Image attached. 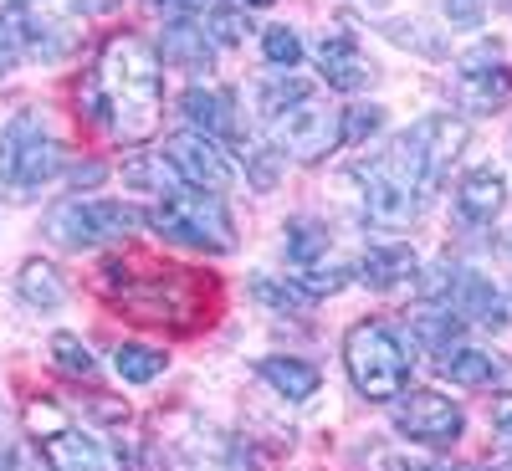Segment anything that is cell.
Returning <instances> with one entry per match:
<instances>
[{
    "label": "cell",
    "mask_w": 512,
    "mask_h": 471,
    "mask_svg": "<svg viewBox=\"0 0 512 471\" xmlns=\"http://www.w3.org/2000/svg\"><path fill=\"white\" fill-rule=\"evenodd\" d=\"M446 11H451V21H461V26H472V21L482 16V0H446Z\"/></svg>",
    "instance_id": "d6a6232c"
},
{
    "label": "cell",
    "mask_w": 512,
    "mask_h": 471,
    "mask_svg": "<svg viewBox=\"0 0 512 471\" xmlns=\"http://www.w3.org/2000/svg\"><path fill=\"white\" fill-rule=\"evenodd\" d=\"M384 123V108H349L344 118H338V134H344V144H364L369 134H374V128Z\"/></svg>",
    "instance_id": "f546056e"
},
{
    "label": "cell",
    "mask_w": 512,
    "mask_h": 471,
    "mask_svg": "<svg viewBox=\"0 0 512 471\" xmlns=\"http://www.w3.org/2000/svg\"><path fill=\"white\" fill-rule=\"evenodd\" d=\"M221 6H236V11H262V6H272V0H221Z\"/></svg>",
    "instance_id": "e575fe53"
},
{
    "label": "cell",
    "mask_w": 512,
    "mask_h": 471,
    "mask_svg": "<svg viewBox=\"0 0 512 471\" xmlns=\"http://www.w3.org/2000/svg\"><path fill=\"white\" fill-rule=\"evenodd\" d=\"M200 26H205V36H210V41H221V47H231V41H241V36L251 31V26H246V11L221 6V0L205 11V21H200Z\"/></svg>",
    "instance_id": "83f0119b"
},
{
    "label": "cell",
    "mask_w": 512,
    "mask_h": 471,
    "mask_svg": "<svg viewBox=\"0 0 512 471\" xmlns=\"http://www.w3.org/2000/svg\"><path fill=\"white\" fill-rule=\"evenodd\" d=\"M159 57L175 62V67H190V72H210V36L200 21H169L164 26V41H159Z\"/></svg>",
    "instance_id": "e0dca14e"
},
{
    "label": "cell",
    "mask_w": 512,
    "mask_h": 471,
    "mask_svg": "<svg viewBox=\"0 0 512 471\" xmlns=\"http://www.w3.org/2000/svg\"><path fill=\"white\" fill-rule=\"evenodd\" d=\"M390 405H395L400 436H410L420 446H451L461 436V425H466L461 420V405L446 400V395H436V390H410V395H400Z\"/></svg>",
    "instance_id": "30bf717a"
},
{
    "label": "cell",
    "mask_w": 512,
    "mask_h": 471,
    "mask_svg": "<svg viewBox=\"0 0 512 471\" xmlns=\"http://www.w3.org/2000/svg\"><path fill=\"white\" fill-rule=\"evenodd\" d=\"M164 364H169V359H164L159 349H144V344H118V354H113V369H118V379H128V384L159 379Z\"/></svg>",
    "instance_id": "cb8c5ba5"
},
{
    "label": "cell",
    "mask_w": 512,
    "mask_h": 471,
    "mask_svg": "<svg viewBox=\"0 0 512 471\" xmlns=\"http://www.w3.org/2000/svg\"><path fill=\"white\" fill-rule=\"evenodd\" d=\"M262 113H267V134L282 154L292 159H323L333 154L338 144H344V134H338V108H328L308 82H297V77H282L272 82V88H262Z\"/></svg>",
    "instance_id": "3957f363"
},
{
    "label": "cell",
    "mask_w": 512,
    "mask_h": 471,
    "mask_svg": "<svg viewBox=\"0 0 512 471\" xmlns=\"http://www.w3.org/2000/svg\"><path fill=\"white\" fill-rule=\"evenodd\" d=\"M502 200H507V185H502L497 169H472L456 190V216L472 221V226H487V221H497Z\"/></svg>",
    "instance_id": "2e32d148"
},
{
    "label": "cell",
    "mask_w": 512,
    "mask_h": 471,
    "mask_svg": "<svg viewBox=\"0 0 512 471\" xmlns=\"http://www.w3.org/2000/svg\"><path fill=\"white\" fill-rule=\"evenodd\" d=\"M456 333H461V318H451V313H420L415 318V344L431 349L436 359L446 349H456Z\"/></svg>",
    "instance_id": "484cf974"
},
{
    "label": "cell",
    "mask_w": 512,
    "mask_h": 471,
    "mask_svg": "<svg viewBox=\"0 0 512 471\" xmlns=\"http://www.w3.org/2000/svg\"><path fill=\"white\" fill-rule=\"evenodd\" d=\"M512 98V67L502 62V52L492 41L472 47L461 62H456V103L461 113H492Z\"/></svg>",
    "instance_id": "ba28073f"
},
{
    "label": "cell",
    "mask_w": 512,
    "mask_h": 471,
    "mask_svg": "<svg viewBox=\"0 0 512 471\" xmlns=\"http://www.w3.org/2000/svg\"><path fill=\"white\" fill-rule=\"evenodd\" d=\"M180 108H185V118L200 128V134H210V139H241V123H236V98L231 93H221V88H185V98H180Z\"/></svg>",
    "instance_id": "5bb4252c"
},
{
    "label": "cell",
    "mask_w": 512,
    "mask_h": 471,
    "mask_svg": "<svg viewBox=\"0 0 512 471\" xmlns=\"http://www.w3.org/2000/svg\"><path fill=\"white\" fill-rule=\"evenodd\" d=\"M441 374L456 379V384H472V390H482V384L507 379V359L492 354V349H446V354H441Z\"/></svg>",
    "instance_id": "ac0fdd59"
},
{
    "label": "cell",
    "mask_w": 512,
    "mask_h": 471,
    "mask_svg": "<svg viewBox=\"0 0 512 471\" xmlns=\"http://www.w3.org/2000/svg\"><path fill=\"white\" fill-rule=\"evenodd\" d=\"M262 52H267V62L272 67H297L303 62V41H297V31H287V26H267L262 31Z\"/></svg>",
    "instance_id": "f1b7e54d"
},
{
    "label": "cell",
    "mask_w": 512,
    "mask_h": 471,
    "mask_svg": "<svg viewBox=\"0 0 512 471\" xmlns=\"http://www.w3.org/2000/svg\"><path fill=\"white\" fill-rule=\"evenodd\" d=\"M123 185L154 190L159 200H164V195H180V190H190V185H185V175H180V169L169 164L164 154H139V159H128V164H123Z\"/></svg>",
    "instance_id": "ffe728a7"
},
{
    "label": "cell",
    "mask_w": 512,
    "mask_h": 471,
    "mask_svg": "<svg viewBox=\"0 0 512 471\" xmlns=\"http://www.w3.org/2000/svg\"><path fill=\"white\" fill-rule=\"evenodd\" d=\"M497 471H512V456H507V461H502V466H497Z\"/></svg>",
    "instance_id": "74e56055"
},
{
    "label": "cell",
    "mask_w": 512,
    "mask_h": 471,
    "mask_svg": "<svg viewBox=\"0 0 512 471\" xmlns=\"http://www.w3.org/2000/svg\"><path fill=\"white\" fill-rule=\"evenodd\" d=\"M88 113L108 128L118 144H144L154 139L159 113H164V72H159V52L144 36L118 31L103 41L98 67L82 88Z\"/></svg>",
    "instance_id": "7a4b0ae2"
},
{
    "label": "cell",
    "mask_w": 512,
    "mask_h": 471,
    "mask_svg": "<svg viewBox=\"0 0 512 471\" xmlns=\"http://www.w3.org/2000/svg\"><path fill=\"white\" fill-rule=\"evenodd\" d=\"M164 159L185 175L190 190H205V195H216V190H231L236 185V164L226 159V149L200 134V128H185V134H175L164 144Z\"/></svg>",
    "instance_id": "9c48e42d"
},
{
    "label": "cell",
    "mask_w": 512,
    "mask_h": 471,
    "mask_svg": "<svg viewBox=\"0 0 512 471\" xmlns=\"http://www.w3.org/2000/svg\"><path fill=\"white\" fill-rule=\"evenodd\" d=\"M154 11H164V16H175V21H185V16H195L200 11V0H149Z\"/></svg>",
    "instance_id": "1f68e13d"
},
{
    "label": "cell",
    "mask_w": 512,
    "mask_h": 471,
    "mask_svg": "<svg viewBox=\"0 0 512 471\" xmlns=\"http://www.w3.org/2000/svg\"><path fill=\"white\" fill-rule=\"evenodd\" d=\"M108 6H118V0H77V11H108Z\"/></svg>",
    "instance_id": "d590c367"
},
{
    "label": "cell",
    "mask_w": 512,
    "mask_h": 471,
    "mask_svg": "<svg viewBox=\"0 0 512 471\" xmlns=\"http://www.w3.org/2000/svg\"><path fill=\"white\" fill-rule=\"evenodd\" d=\"M62 169V144L36 108L16 113L0 128V190L11 200H31Z\"/></svg>",
    "instance_id": "277c9868"
},
{
    "label": "cell",
    "mask_w": 512,
    "mask_h": 471,
    "mask_svg": "<svg viewBox=\"0 0 512 471\" xmlns=\"http://www.w3.org/2000/svg\"><path fill=\"white\" fill-rule=\"evenodd\" d=\"M466 139V128L446 113L420 118L415 128H405L400 139H390V149L374 154L369 164H359V185H364V216L384 231H400L410 221H420V210L431 205V190L441 185L446 164L456 159Z\"/></svg>",
    "instance_id": "6da1fadb"
},
{
    "label": "cell",
    "mask_w": 512,
    "mask_h": 471,
    "mask_svg": "<svg viewBox=\"0 0 512 471\" xmlns=\"http://www.w3.org/2000/svg\"><path fill=\"white\" fill-rule=\"evenodd\" d=\"M103 180V164H82V169H72V185L82 190V185H98Z\"/></svg>",
    "instance_id": "836d02e7"
},
{
    "label": "cell",
    "mask_w": 512,
    "mask_h": 471,
    "mask_svg": "<svg viewBox=\"0 0 512 471\" xmlns=\"http://www.w3.org/2000/svg\"><path fill=\"white\" fill-rule=\"evenodd\" d=\"M144 226V216L123 200H62L47 210V241H57L62 251H88V246H113L123 236H134Z\"/></svg>",
    "instance_id": "52a82bcc"
},
{
    "label": "cell",
    "mask_w": 512,
    "mask_h": 471,
    "mask_svg": "<svg viewBox=\"0 0 512 471\" xmlns=\"http://www.w3.org/2000/svg\"><path fill=\"white\" fill-rule=\"evenodd\" d=\"M318 67H323V82L338 93H359L374 82V62L359 52V41L349 31H328L318 41Z\"/></svg>",
    "instance_id": "7c38bea8"
},
{
    "label": "cell",
    "mask_w": 512,
    "mask_h": 471,
    "mask_svg": "<svg viewBox=\"0 0 512 471\" xmlns=\"http://www.w3.org/2000/svg\"><path fill=\"white\" fill-rule=\"evenodd\" d=\"M492 431H497L502 441H512V395H497V400H492Z\"/></svg>",
    "instance_id": "4dcf8cb0"
},
{
    "label": "cell",
    "mask_w": 512,
    "mask_h": 471,
    "mask_svg": "<svg viewBox=\"0 0 512 471\" xmlns=\"http://www.w3.org/2000/svg\"><path fill=\"white\" fill-rule=\"evenodd\" d=\"M31 47V11L26 6H6L0 11V77H6Z\"/></svg>",
    "instance_id": "7402d4cb"
},
{
    "label": "cell",
    "mask_w": 512,
    "mask_h": 471,
    "mask_svg": "<svg viewBox=\"0 0 512 471\" xmlns=\"http://www.w3.org/2000/svg\"><path fill=\"white\" fill-rule=\"evenodd\" d=\"M441 292H446V303H451L456 318H472V323H487V328L507 323L502 297H497V287L482 272H451V282H441Z\"/></svg>",
    "instance_id": "4fadbf2b"
},
{
    "label": "cell",
    "mask_w": 512,
    "mask_h": 471,
    "mask_svg": "<svg viewBox=\"0 0 512 471\" xmlns=\"http://www.w3.org/2000/svg\"><path fill=\"white\" fill-rule=\"evenodd\" d=\"M446 471H477V466H446Z\"/></svg>",
    "instance_id": "8d00e7d4"
},
{
    "label": "cell",
    "mask_w": 512,
    "mask_h": 471,
    "mask_svg": "<svg viewBox=\"0 0 512 471\" xmlns=\"http://www.w3.org/2000/svg\"><path fill=\"white\" fill-rule=\"evenodd\" d=\"M344 364H349V379H354V390H359L364 400L390 405V400L405 395L410 359H405V349H400V338L384 328V323L364 318V323L349 328V338H344Z\"/></svg>",
    "instance_id": "5b68a950"
},
{
    "label": "cell",
    "mask_w": 512,
    "mask_h": 471,
    "mask_svg": "<svg viewBox=\"0 0 512 471\" xmlns=\"http://www.w3.org/2000/svg\"><path fill=\"white\" fill-rule=\"evenodd\" d=\"M16 292H21L26 308H62V297H67V287H62L52 262H26L21 277H16Z\"/></svg>",
    "instance_id": "44dd1931"
},
{
    "label": "cell",
    "mask_w": 512,
    "mask_h": 471,
    "mask_svg": "<svg viewBox=\"0 0 512 471\" xmlns=\"http://www.w3.org/2000/svg\"><path fill=\"white\" fill-rule=\"evenodd\" d=\"M323 251H328V231H323L318 221H292V226H287V262L313 267Z\"/></svg>",
    "instance_id": "d4e9b609"
},
{
    "label": "cell",
    "mask_w": 512,
    "mask_h": 471,
    "mask_svg": "<svg viewBox=\"0 0 512 471\" xmlns=\"http://www.w3.org/2000/svg\"><path fill=\"white\" fill-rule=\"evenodd\" d=\"M144 226H154L164 241H180L195 251H231L236 246V226L226 216V205L205 190H180V195H164Z\"/></svg>",
    "instance_id": "8992f818"
},
{
    "label": "cell",
    "mask_w": 512,
    "mask_h": 471,
    "mask_svg": "<svg viewBox=\"0 0 512 471\" xmlns=\"http://www.w3.org/2000/svg\"><path fill=\"white\" fill-rule=\"evenodd\" d=\"M251 292H256V303H267V308H277V313H308L318 297L303 287V282H277V277H256L251 282Z\"/></svg>",
    "instance_id": "603a6c76"
},
{
    "label": "cell",
    "mask_w": 512,
    "mask_h": 471,
    "mask_svg": "<svg viewBox=\"0 0 512 471\" xmlns=\"http://www.w3.org/2000/svg\"><path fill=\"white\" fill-rule=\"evenodd\" d=\"M52 359H57V369L62 374H72V379H93V349L88 344H82V338L77 333H57L52 338Z\"/></svg>",
    "instance_id": "4316f807"
},
{
    "label": "cell",
    "mask_w": 512,
    "mask_h": 471,
    "mask_svg": "<svg viewBox=\"0 0 512 471\" xmlns=\"http://www.w3.org/2000/svg\"><path fill=\"white\" fill-rule=\"evenodd\" d=\"M415 272H420V262H415V251L410 246H369L364 256H359V282L364 287H374V292H395V287H405V282H415Z\"/></svg>",
    "instance_id": "9a60e30c"
},
{
    "label": "cell",
    "mask_w": 512,
    "mask_h": 471,
    "mask_svg": "<svg viewBox=\"0 0 512 471\" xmlns=\"http://www.w3.org/2000/svg\"><path fill=\"white\" fill-rule=\"evenodd\" d=\"M36 446L52 471H123V456H113L103 441H93L88 431H72V425H57Z\"/></svg>",
    "instance_id": "8fae6325"
},
{
    "label": "cell",
    "mask_w": 512,
    "mask_h": 471,
    "mask_svg": "<svg viewBox=\"0 0 512 471\" xmlns=\"http://www.w3.org/2000/svg\"><path fill=\"white\" fill-rule=\"evenodd\" d=\"M256 374H262L272 390L282 395V400H313L318 395V384H323V374L313 369V364H303V359H262L256 364Z\"/></svg>",
    "instance_id": "d6986e66"
}]
</instances>
